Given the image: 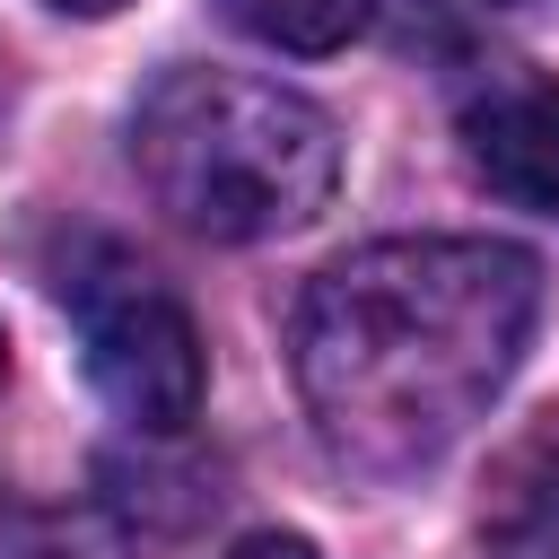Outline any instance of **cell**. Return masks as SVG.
<instances>
[{
    "label": "cell",
    "mask_w": 559,
    "mask_h": 559,
    "mask_svg": "<svg viewBox=\"0 0 559 559\" xmlns=\"http://www.w3.org/2000/svg\"><path fill=\"white\" fill-rule=\"evenodd\" d=\"M52 9H70V17H114L122 0H52Z\"/></svg>",
    "instance_id": "obj_9"
},
{
    "label": "cell",
    "mask_w": 559,
    "mask_h": 559,
    "mask_svg": "<svg viewBox=\"0 0 559 559\" xmlns=\"http://www.w3.org/2000/svg\"><path fill=\"white\" fill-rule=\"evenodd\" d=\"M218 9L271 52H341L376 17V0H218Z\"/></svg>",
    "instance_id": "obj_6"
},
{
    "label": "cell",
    "mask_w": 559,
    "mask_h": 559,
    "mask_svg": "<svg viewBox=\"0 0 559 559\" xmlns=\"http://www.w3.org/2000/svg\"><path fill=\"white\" fill-rule=\"evenodd\" d=\"M61 306L79 314V358H87L96 402L114 419H131L140 437H183L210 393V358H201L192 314L122 253H96L87 271H70Z\"/></svg>",
    "instance_id": "obj_3"
},
{
    "label": "cell",
    "mask_w": 559,
    "mask_h": 559,
    "mask_svg": "<svg viewBox=\"0 0 559 559\" xmlns=\"http://www.w3.org/2000/svg\"><path fill=\"white\" fill-rule=\"evenodd\" d=\"M533 314L542 271L498 236H384L341 253L306 280L288 323L297 402L323 454L358 480L445 463L524 367Z\"/></svg>",
    "instance_id": "obj_1"
},
{
    "label": "cell",
    "mask_w": 559,
    "mask_h": 559,
    "mask_svg": "<svg viewBox=\"0 0 559 559\" xmlns=\"http://www.w3.org/2000/svg\"><path fill=\"white\" fill-rule=\"evenodd\" d=\"M227 559H314V542L306 533H245Z\"/></svg>",
    "instance_id": "obj_8"
},
{
    "label": "cell",
    "mask_w": 559,
    "mask_h": 559,
    "mask_svg": "<svg viewBox=\"0 0 559 559\" xmlns=\"http://www.w3.org/2000/svg\"><path fill=\"white\" fill-rule=\"evenodd\" d=\"M0 559H105V542L87 524H70V515L0 498Z\"/></svg>",
    "instance_id": "obj_7"
},
{
    "label": "cell",
    "mask_w": 559,
    "mask_h": 559,
    "mask_svg": "<svg viewBox=\"0 0 559 559\" xmlns=\"http://www.w3.org/2000/svg\"><path fill=\"white\" fill-rule=\"evenodd\" d=\"M131 166L175 227L210 245H262L323 218L341 183V131L314 96L262 70L175 61L131 105Z\"/></svg>",
    "instance_id": "obj_2"
},
{
    "label": "cell",
    "mask_w": 559,
    "mask_h": 559,
    "mask_svg": "<svg viewBox=\"0 0 559 559\" xmlns=\"http://www.w3.org/2000/svg\"><path fill=\"white\" fill-rule=\"evenodd\" d=\"M480 559H559V419L507 445L480 498Z\"/></svg>",
    "instance_id": "obj_5"
},
{
    "label": "cell",
    "mask_w": 559,
    "mask_h": 559,
    "mask_svg": "<svg viewBox=\"0 0 559 559\" xmlns=\"http://www.w3.org/2000/svg\"><path fill=\"white\" fill-rule=\"evenodd\" d=\"M463 157L472 175L533 210V218H559V79H498L463 105Z\"/></svg>",
    "instance_id": "obj_4"
},
{
    "label": "cell",
    "mask_w": 559,
    "mask_h": 559,
    "mask_svg": "<svg viewBox=\"0 0 559 559\" xmlns=\"http://www.w3.org/2000/svg\"><path fill=\"white\" fill-rule=\"evenodd\" d=\"M0 384H9V332H0Z\"/></svg>",
    "instance_id": "obj_10"
}]
</instances>
